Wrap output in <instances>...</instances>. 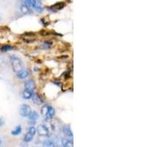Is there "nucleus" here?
<instances>
[{
    "instance_id": "f257e3e1",
    "label": "nucleus",
    "mask_w": 147,
    "mask_h": 147,
    "mask_svg": "<svg viewBox=\"0 0 147 147\" xmlns=\"http://www.w3.org/2000/svg\"><path fill=\"white\" fill-rule=\"evenodd\" d=\"M10 62H11V65L13 66V69L16 73L24 69L23 62L18 57H15V56L10 57Z\"/></svg>"
},
{
    "instance_id": "f03ea898",
    "label": "nucleus",
    "mask_w": 147,
    "mask_h": 147,
    "mask_svg": "<svg viewBox=\"0 0 147 147\" xmlns=\"http://www.w3.org/2000/svg\"><path fill=\"white\" fill-rule=\"evenodd\" d=\"M36 129L34 127H30L28 129L27 133H26L25 136L24 138V141L26 143H28L32 140V138L35 136V133H36Z\"/></svg>"
},
{
    "instance_id": "7ed1b4c3",
    "label": "nucleus",
    "mask_w": 147,
    "mask_h": 147,
    "mask_svg": "<svg viewBox=\"0 0 147 147\" xmlns=\"http://www.w3.org/2000/svg\"><path fill=\"white\" fill-rule=\"evenodd\" d=\"M31 108L27 105H23L20 107V115L23 117H28L31 113Z\"/></svg>"
},
{
    "instance_id": "20e7f679",
    "label": "nucleus",
    "mask_w": 147,
    "mask_h": 147,
    "mask_svg": "<svg viewBox=\"0 0 147 147\" xmlns=\"http://www.w3.org/2000/svg\"><path fill=\"white\" fill-rule=\"evenodd\" d=\"M36 132L41 136H47L49 135V129L44 125H39L36 129Z\"/></svg>"
},
{
    "instance_id": "39448f33",
    "label": "nucleus",
    "mask_w": 147,
    "mask_h": 147,
    "mask_svg": "<svg viewBox=\"0 0 147 147\" xmlns=\"http://www.w3.org/2000/svg\"><path fill=\"white\" fill-rule=\"evenodd\" d=\"M24 88H25V89H27V90H32V91H33L34 89L35 88V81L32 80H30L27 81V82L24 83Z\"/></svg>"
},
{
    "instance_id": "423d86ee",
    "label": "nucleus",
    "mask_w": 147,
    "mask_h": 147,
    "mask_svg": "<svg viewBox=\"0 0 147 147\" xmlns=\"http://www.w3.org/2000/svg\"><path fill=\"white\" fill-rule=\"evenodd\" d=\"M63 132L68 137H73V132L69 126H64L63 127Z\"/></svg>"
},
{
    "instance_id": "0eeeda50",
    "label": "nucleus",
    "mask_w": 147,
    "mask_h": 147,
    "mask_svg": "<svg viewBox=\"0 0 147 147\" xmlns=\"http://www.w3.org/2000/svg\"><path fill=\"white\" fill-rule=\"evenodd\" d=\"M16 74L17 77L19 79H25L29 76V72L27 71V70H24V69L20 71L17 72Z\"/></svg>"
},
{
    "instance_id": "6e6552de",
    "label": "nucleus",
    "mask_w": 147,
    "mask_h": 147,
    "mask_svg": "<svg viewBox=\"0 0 147 147\" xmlns=\"http://www.w3.org/2000/svg\"><path fill=\"white\" fill-rule=\"evenodd\" d=\"M62 145L63 146L65 147H72L74 146V143L72 140L67 138H63L62 140Z\"/></svg>"
},
{
    "instance_id": "1a4fd4ad",
    "label": "nucleus",
    "mask_w": 147,
    "mask_h": 147,
    "mask_svg": "<svg viewBox=\"0 0 147 147\" xmlns=\"http://www.w3.org/2000/svg\"><path fill=\"white\" fill-rule=\"evenodd\" d=\"M32 90L25 89L23 92V98L25 99H30V98H32Z\"/></svg>"
},
{
    "instance_id": "9d476101",
    "label": "nucleus",
    "mask_w": 147,
    "mask_h": 147,
    "mask_svg": "<svg viewBox=\"0 0 147 147\" xmlns=\"http://www.w3.org/2000/svg\"><path fill=\"white\" fill-rule=\"evenodd\" d=\"M22 126H17L15 129H14L11 132V134L13 136H18V135H20L22 133Z\"/></svg>"
},
{
    "instance_id": "9b49d317",
    "label": "nucleus",
    "mask_w": 147,
    "mask_h": 147,
    "mask_svg": "<svg viewBox=\"0 0 147 147\" xmlns=\"http://www.w3.org/2000/svg\"><path fill=\"white\" fill-rule=\"evenodd\" d=\"M32 102H33L35 104H37V105H39V104L41 103V102H42L41 99H40V97L36 94H32Z\"/></svg>"
},
{
    "instance_id": "f8f14e48",
    "label": "nucleus",
    "mask_w": 147,
    "mask_h": 147,
    "mask_svg": "<svg viewBox=\"0 0 147 147\" xmlns=\"http://www.w3.org/2000/svg\"><path fill=\"white\" fill-rule=\"evenodd\" d=\"M28 117H29V119H30V121H35L37 119H38L39 115L37 112L33 111V112H31V113L30 114V115H29Z\"/></svg>"
},
{
    "instance_id": "ddd939ff",
    "label": "nucleus",
    "mask_w": 147,
    "mask_h": 147,
    "mask_svg": "<svg viewBox=\"0 0 147 147\" xmlns=\"http://www.w3.org/2000/svg\"><path fill=\"white\" fill-rule=\"evenodd\" d=\"M51 106L49 105H44V107L41 108V110H40V113L44 116H47V115L48 114L49 111V109H50Z\"/></svg>"
},
{
    "instance_id": "4468645a",
    "label": "nucleus",
    "mask_w": 147,
    "mask_h": 147,
    "mask_svg": "<svg viewBox=\"0 0 147 147\" xmlns=\"http://www.w3.org/2000/svg\"><path fill=\"white\" fill-rule=\"evenodd\" d=\"M55 109H54V107H52V106H51L50 109H49V111L48 114H47L46 117H47V119H52L54 115H55Z\"/></svg>"
},
{
    "instance_id": "2eb2a0df",
    "label": "nucleus",
    "mask_w": 147,
    "mask_h": 147,
    "mask_svg": "<svg viewBox=\"0 0 147 147\" xmlns=\"http://www.w3.org/2000/svg\"><path fill=\"white\" fill-rule=\"evenodd\" d=\"M26 5L29 6V7H33L35 6V4L37 3L36 0H25Z\"/></svg>"
},
{
    "instance_id": "dca6fc26",
    "label": "nucleus",
    "mask_w": 147,
    "mask_h": 147,
    "mask_svg": "<svg viewBox=\"0 0 147 147\" xmlns=\"http://www.w3.org/2000/svg\"><path fill=\"white\" fill-rule=\"evenodd\" d=\"M64 7V4L63 2H59V3L55 4V5H53L52 7V8L56 9V10H60V9H62L63 7Z\"/></svg>"
},
{
    "instance_id": "f3484780",
    "label": "nucleus",
    "mask_w": 147,
    "mask_h": 147,
    "mask_svg": "<svg viewBox=\"0 0 147 147\" xmlns=\"http://www.w3.org/2000/svg\"><path fill=\"white\" fill-rule=\"evenodd\" d=\"M44 146H55V144L53 140H47L44 143Z\"/></svg>"
},
{
    "instance_id": "a211bd4d",
    "label": "nucleus",
    "mask_w": 147,
    "mask_h": 147,
    "mask_svg": "<svg viewBox=\"0 0 147 147\" xmlns=\"http://www.w3.org/2000/svg\"><path fill=\"white\" fill-rule=\"evenodd\" d=\"M13 47L10 45H4L2 46V48H1V51L2 52H7V51H10L13 49Z\"/></svg>"
},
{
    "instance_id": "6ab92c4d",
    "label": "nucleus",
    "mask_w": 147,
    "mask_h": 147,
    "mask_svg": "<svg viewBox=\"0 0 147 147\" xmlns=\"http://www.w3.org/2000/svg\"><path fill=\"white\" fill-rule=\"evenodd\" d=\"M22 11L24 13H27V12L28 11V7H27V5H23V6H22Z\"/></svg>"
},
{
    "instance_id": "aec40b11",
    "label": "nucleus",
    "mask_w": 147,
    "mask_h": 147,
    "mask_svg": "<svg viewBox=\"0 0 147 147\" xmlns=\"http://www.w3.org/2000/svg\"><path fill=\"white\" fill-rule=\"evenodd\" d=\"M1 144H2V140H1V139H0V146H1Z\"/></svg>"
},
{
    "instance_id": "412c9836",
    "label": "nucleus",
    "mask_w": 147,
    "mask_h": 147,
    "mask_svg": "<svg viewBox=\"0 0 147 147\" xmlns=\"http://www.w3.org/2000/svg\"><path fill=\"white\" fill-rule=\"evenodd\" d=\"M0 20H1V18H0Z\"/></svg>"
}]
</instances>
